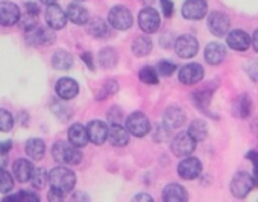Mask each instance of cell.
Wrapping results in <instances>:
<instances>
[{
    "label": "cell",
    "mask_w": 258,
    "mask_h": 202,
    "mask_svg": "<svg viewBox=\"0 0 258 202\" xmlns=\"http://www.w3.org/2000/svg\"><path fill=\"white\" fill-rule=\"evenodd\" d=\"M49 184L52 190H56L62 194L73 190L76 184V175L67 167H55L49 173Z\"/></svg>",
    "instance_id": "obj_1"
},
{
    "label": "cell",
    "mask_w": 258,
    "mask_h": 202,
    "mask_svg": "<svg viewBox=\"0 0 258 202\" xmlns=\"http://www.w3.org/2000/svg\"><path fill=\"white\" fill-rule=\"evenodd\" d=\"M52 155L53 158L61 163V164H69L75 166L79 164L82 160V154L78 146L72 145L70 142H56L52 148Z\"/></svg>",
    "instance_id": "obj_2"
},
{
    "label": "cell",
    "mask_w": 258,
    "mask_h": 202,
    "mask_svg": "<svg viewBox=\"0 0 258 202\" xmlns=\"http://www.w3.org/2000/svg\"><path fill=\"white\" fill-rule=\"evenodd\" d=\"M108 22L109 25L117 29V31H126L133 26L134 23V19H133V14L129 11L126 7H121V5H117L114 8H111L109 14H108Z\"/></svg>",
    "instance_id": "obj_3"
},
{
    "label": "cell",
    "mask_w": 258,
    "mask_h": 202,
    "mask_svg": "<svg viewBox=\"0 0 258 202\" xmlns=\"http://www.w3.org/2000/svg\"><path fill=\"white\" fill-rule=\"evenodd\" d=\"M253 178L247 173V172H238L234 175L232 181H231V193L238 197L243 199L249 194V191L253 187Z\"/></svg>",
    "instance_id": "obj_4"
},
{
    "label": "cell",
    "mask_w": 258,
    "mask_h": 202,
    "mask_svg": "<svg viewBox=\"0 0 258 202\" xmlns=\"http://www.w3.org/2000/svg\"><path fill=\"white\" fill-rule=\"evenodd\" d=\"M160 14L157 13V10L146 7L145 10L140 11L139 14V26L145 34H155L160 29Z\"/></svg>",
    "instance_id": "obj_5"
},
{
    "label": "cell",
    "mask_w": 258,
    "mask_h": 202,
    "mask_svg": "<svg viewBox=\"0 0 258 202\" xmlns=\"http://www.w3.org/2000/svg\"><path fill=\"white\" fill-rule=\"evenodd\" d=\"M195 148H196V140L193 139V136L190 132L178 134L172 140V145H170V149L176 157H187V155L193 154Z\"/></svg>",
    "instance_id": "obj_6"
},
{
    "label": "cell",
    "mask_w": 258,
    "mask_h": 202,
    "mask_svg": "<svg viewBox=\"0 0 258 202\" xmlns=\"http://www.w3.org/2000/svg\"><path fill=\"white\" fill-rule=\"evenodd\" d=\"M126 129L136 137H145L151 131V123L143 113L136 111L126 119Z\"/></svg>",
    "instance_id": "obj_7"
},
{
    "label": "cell",
    "mask_w": 258,
    "mask_h": 202,
    "mask_svg": "<svg viewBox=\"0 0 258 202\" xmlns=\"http://www.w3.org/2000/svg\"><path fill=\"white\" fill-rule=\"evenodd\" d=\"M229 17L223 13L214 11L208 16V29L216 37H225L229 32Z\"/></svg>",
    "instance_id": "obj_8"
},
{
    "label": "cell",
    "mask_w": 258,
    "mask_h": 202,
    "mask_svg": "<svg viewBox=\"0 0 258 202\" xmlns=\"http://www.w3.org/2000/svg\"><path fill=\"white\" fill-rule=\"evenodd\" d=\"M175 50H176V53H178L179 58L190 59V58H193L198 53L199 43H198V40L193 35H182V37H179L176 40Z\"/></svg>",
    "instance_id": "obj_9"
},
{
    "label": "cell",
    "mask_w": 258,
    "mask_h": 202,
    "mask_svg": "<svg viewBox=\"0 0 258 202\" xmlns=\"http://www.w3.org/2000/svg\"><path fill=\"white\" fill-rule=\"evenodd\" d=\"M55 34L46 28L37 26L31 31H26V41L31 46H50L55 41Z\"/></svg>",
    "instance_id": "obj_10"
},
{
    "label": "cell",
    "mask_w": 258,
    "mask_h": 202,
    "mask_svg": "<svg viewBox=\"0 0 258 202\" xmlns=\"http://www.w3.org/2000/svg\"><path fill=\"white\" fill-rule=\"evenodd\" d=\"M20 19V8L16 4L8 0L0 2V26H14Z\"/></svg>",
    "instance_id": "obj_11"
},
{
    "label": "cell",
    "mask_w": 258,
    "mask_h": 202,
    "mask_svg": "<svg viewBox=\"0 0 258 202\" xmlns=\"http://www.w3.org/2000/svg\"><path fill=\"white\" fill-rule=\"evenodd\" d=\"M208 5L205 0H185L182 5V16L187 20H201L205 17Z\"/></svg>",
    "instance_id": "obj_12"
},
{
    "label": "cell",
    "mask_w": 258,
    "mask_h": 202,
    "mask_svg": "<svg viewBox=\"0 0 258 202\" xmlns=\"http://www.w3.org/2000/svg\"><path fill=\"white\" fill-rule=\"evenodd\" d=\"M46 22L50 29L59 31L66 26L67 23V13L62 11V8L56 4L47 5L46 8Z\"/></svg>",
    "instance_id": "obj_13"
},
{
    "label": "cell",
    "mask_w": 258,
    "mask_h": 202,
    "mask_svg": "<svg viewBox=\"0 0 258 202\" xmlns=\"http://www.w3.org/2000/svg\"><path fill=\"white\" fill-rule=\"evenodd\" d=\"M202 172V164L198 158L195 157H187L184 158L179 166H178V173L181 178L187 179V181H193L196 179Z\"/></svg>",
    "instance_id": "obj_14"
},
{
    "label": "cell",
    "mask_w": 258,
    "mask_h": 202,
    "mask_svg": "<svg viewBox=\"0 0 258 202\" xmlns=\"http://www.w3.org/2000/svg\"><path fill=\"white\" fill-rule=\"evenodd\" d=\"M252 40L250 37L241 31V29H235V31H231L228 32L226 35V44L232 49V50H237V52H244L249 49Z\"/></svg>",
    "instance_id": "obj_15"
},
{
    "label": "cell",
    "mask_w": 258,
    "mask_h": 202,
    "mask_svg": "<svg viewBox=\"0 0 258 202\" xmlns=\"http://www.w3.org/2000/svg\"><path fill=\"white\" fill-rule=\"evenodd\" d=\"M204 78V69L201 64H187L179 70V81L185 85L198 84Z\"/></svg>",
    "instance_id": "obj_16"
},
{
    "label": "cell",
    "mask_w": 258,
    "mask_h": 202,
    "mask_svg": "<svg viewBox=\"0 0 258 202\" xmlns=\"http://www.w3.org/2000/svg\"><path fill=\"white\" fill-rule=\"evenodd\" d=\"M56 94L64 99V100H70L73 97H76V94L79 93V85L73 78H61L56 85H55Z\"/></svg>",
    "instance_id": "obj_17"
},
{
    "label": "cell",
    "mask_w": 258,
    "mask_h": 202,
    "mask_svg": "<svg viewBox=\"0 0 258 202\" xmlns=\"http://www.w3.org/2000/svg\"><path fill=\"white\" fill-rule=\"evenodd\" d=\"M87 132H88V137H90V142H93L94 145H103L105 140L108 139V134H109V129L108 126L100 122V120H93L87 125Z\"/></svg>",
    "instance_id": "obj_18"
},
{
    "label": "cell",
    "mask_w": 258,
    "mask_h": 202,
    "mask_svg": "<svg viewBox=\"0 0 258 202\" xmlns=\"http://www.w3.org/2000/svg\"><path fill=\"white\" fill-rule=\"evenodd\" d=\"M185 122V113L179 107H169L164 113V126L172 129L181 128Z\"/></svg>",
    "instance_id": "obj_19"
},
{
    "label": "cell",
    "mask_w": 258,
    "mask_h": 202,
    "mask_svg": "<svg viewBox=\"0 0 258 202\" xmlns=\"http://www.w3.org/2000/svg\"><path fill=\"white\" fill-rule=\"evenodd\" d=\"M226 58V49L220 43H210L205 47V61L210 65H219Z\"/></svg>",
    "instance_id": "obj_20"
},
{
    "label": "cell",
    "mask_w": 258,
    "mask_h": 202,
    "mask_svg": "<svg viewBox=\"0 0 258 202\" xmlns=\"http://www.w3.org/2000/svg\"><path fill=\"white\" fill-rule=\"evenodd\" d=\"M67 137H69V142L78 148H84L90 137H88V132H87V128H84L81 123H75L69 128V132H67Z\"/></svg>",
    "instance_id": "obj_21"
},
{
    "label": "cell",
    "mask_w": 258,
    "mask_h": 202,
    "mask_svg": "<svg viewBox=\"0 0 258 202\" xmlns=\"http://www.w3.org/2000/svg\"><path fill=\"white\" fill-rule=\"evenodd\" d=\"M163 199L166 202H182L188 199L187 190L179 184H169L163 190Z\"/></svg>",
    "instance_id": "obj_22"
},
{
    "label": "cell",
    "mask_w": 258,
    "mask_h": 202,
    "mask_svg": "<svg viewBox=\"0 0 258 202\" xmlns=\"http://www.w3.org/2000/svg\"><path fill=\"white\" fill-rule=\"evenodd\" d=\"M34 169L35 167L32 166V163L29 160H25V158L17 160L13 166V172L20 182H28L34 173Z\"/></svg>",
    "instance_id": "obj_23"
},
{
    "label": "cell",
    "mask_w": 258,
    "mask_h": 202,
    "mask_svg": "<svg viewBox=\"0 0 258 202\" xmlns=\"http://www.w3.org/2000/svg\"><path fill=\"white\" fill-rule=\"evenodd\" d=\"M211 97H213V90H210V88H201L191 94V100H193L195 107L202 113H208Z\"/></svg>",
    "instance_id": "obj_24"
},
{
    "label": "cell",
    "mask_w": 258,
    "mask_h": 202,
    "mask_svg": "<svg viewBox=\"0 0 258 202\" xmlns=\"http://www.w3.org/2000/svg\"><path fill=\"white\" fill-rule=\"evenodd\" d=\"M66 13H67V19L72 23H75V25H87L88 23V19H90L88 11L84 7L78 5V4L69 5V8H67Z\"/></svg>",
    "instance_id": "obj_25"
},
{
    "label": "cell",
    "mask_w": 258,
    "mask_h": 202,
    "mask_svg": "<svg viewBox=\"0 0 258 202\" xmlns=\"http://www.w3.org/2000/svg\"><path fill=\"white\" fill-rule=\"evenodd\" d=\"M129 131L124 129L121 125H111L108 140L112 146H126L129 143Z\"/></svg>",
    "instance_id": "obj_26"
},
{
    "label": "cell",
    "mask_w": 258,
    "mask_h": 202,
    "mask_svg": "<svg viewBox=\"0 0 258 202\" xmlns=\"http://www.w3.org/2000/svg\"><path fill=\"white\" fill-rule=\"evenodd\" d=\"M25 151H26V154H28L29 158H32L35 161H40L44 157L46 143L41 139H29L28 143H26V146H25Z\"/></svg>",
    "instance_id": "obj_27"
},
{
    "label": "cell",
    "mask_w": 258,
    "mask_h": 202,
    "mask_svg": "<svg viewBox=\"0 0 258 202\" xmlns=\"http://www.w3.org/2000/svg\"><path fill=\"white\" fill-rule=\"evenodd\" d=\"M87 31H88V34L93 35L94 38H105V37H108V32H109L106 22H103V20L99 19V17H94V19L88 20V23H87Z\"/></svg>",
    "instance_id": "obj_28"
},
{
    "label": "cell",
    "mask_w": 258,
    "mask_h": 202,
    "mask_svg": "<svg viewBox=\"0 0 258 202\" xmlns=\"http://www.w3.org/2000/svg\"><path fill=\"white\" fill-rule=\"evenodd\" d=\"M234 110V114L240 119H247L250 116V111H252V102H250V99L249 96L243 94L240 96L237 100H235V104L232 107Z\"/></svg>",
    "instance_id": "obj_29"
},
{
    "label": "cell",
    "mask_w": 258,
    "mask_h": 202,
    "mask_svg": "<svg viewBox=\"0 0 258 202\" xmlns=\"http://www.w3.org/2000/svg\"><path fill=\"white\" fill-rule=\"evenodd\" d=\"M52 65L56 70H69L73 65V56L66 50H56L52 58Z\"/></svg>",
    "instance_id": "obj_30"
},
{
    "label": "cell",
    "mask_w": 258,
    "mask_h": 202,
    "mask_svg": "<svg viewBox=\"0 0 258 202\" xmlns=\"http://www.w3.org/2000/svg\"><path fill=\"white\" fill-rule=\"evenodd\" d=\"M151 50H152V40L149 37L142 35V37L134 40V43H133V53L136 56H139V58L146 56V55L151 53Z\"/></svg>",
    "instance_id": "obj_31"
},
{
    "label": "cell",
    "mask_w": 258,
    "mask_h": 202,
    "mask_svg": "<svg viewBox=\"0 0 258 202\" xmlns=\"http://www.w3.org/2000/svg\"><path fill=\"white\" fill-rule=\"evenodd\" d=\"M117 61H118V55H117V52L114 49L106 47V49L100 50V53H99V64H100V67L112 69V67H115Z\"/></svg>",
    "instance_id": "obj_32"
},
{
    "label": "cell",
    "mask_w": 258,
    "mask_h": 202,
    "mask_svg": "<svg viewBox=\"0 0 258 202\" xmlns=\"http://www.w3.org/2000/svg\"><path fill=\"white\" fill-rule=\"evenodd\" d=\"M188 132L193 136V139L196 142H202L205 140L207 134H208V128H207V123L204 120H195L191 125H190V129Z\"/></svg>",
    "instance_id": "obj_33"
},
{
    "label": "cell",
    "mask_w": 258,
    "mask_h": 202,
    "mask_svg": "<svg viewBox=\"0 0 258 202\" xmlns=\"http://www.w3.org/2000/svg\"><path fill=\"white\" fill-rule=\"evenodd\" d=\"M31 182L35 188H44L49 182V173L41 167H35L31 176Z\"/></svg>",
    "instance_id": "obj_34"
},
{
    "label": "cell",
    "mask_w": 258,
    "mask_h": 202,
    "mask_svg": "<svg viewBox=\"0 0 258 202\" xmlns=\"http://www.w3.org/2000/svg\"><path fill=\"white\" fill-rule=\"evenodd\" d=\"M140 81L142 82H145V84H151V85H154V84H158V70L157 69H154V67H143L142 70H140Z\"/></svg>",
    "instance_id": "obj_35"
},
{
    "label": "cell",
    "mask_w": 258,
    "mask_h": 202,
    "mask_svg": "<svg viewBox=\"0 0 258 202\" xmlns=\"http://www.w3.org/2000/svg\"><path fill=\"white\" fill-rule=\"evenodd\" d=\"M14 187V179L10 172L0 169V193H10Z\"/></svg>",
    "instance_id": "obj_36"
},
{
    "label": "cell",
    "mask_w": 258,
    "mask_h": 202,
    "mask_svg": "<svg viewBox=\"0 0 258 202\" xmlns=\"http://www.w3.org/2000/svg\"><path fill=\"white\" fill-rule=\"evenodd\" d=\"M14 128V117L10 111L0 110V132H10Z\"/></svg>",
    "instance_id": "obj_37"
},
{
    "label": "cell",
    "mask_w": 258,
    "mask_h": 202,
    "mask_svg": "<svg viewBox=\"0 0 258 202\" xmlns=\"http://www.w3.org/2000/svg\"><path fill=\"white\" fill-rule=\"evenodd\" d=\"M118 91V84L112 79V81H106L103 88L97 93V100H103L106 99L108 96H112Z\"/></svg>",
    "instance_id": "obj_38"
},
{
    "label": "cell",
    "mask_w": 258,
    "mask_h": 202,
    "mask_svg": "<svg viewBox=\"0 0 258 202\" xmlns=\"http://www.w3.org/2000/svg\"><path fill=\"white\" fill-rule=\"evenodd\" d=\"M4 200H23V202H32V200H35V202H38L40 197L37 194L31 193V191H25L23 190V191H20L17 194H10V196L4 197Z\"/></svg>",
    "instance_id": "obj_39"
},
{
    "label": "cell",
    "mask_w": 258,
    "mask_h": 202,
    "mask_svg": "<svg viewBox=\"0 0 258 202\" xmlns=\"http://www.w3.org/2000/svg\"><path fill=\"white\" fill-rule=\"evenodd\" d=\"M20 25H22V28L25 31H31V29L37 28V16L31 14V13H26V16L20 19Z\"/></svg>",
    "instance_id": "obj_40"
},
{
    "label": "cell",
    "mask_w": 258,
    "mask_h": 202,
    "mask_svg": "<svg viewBox=\"0 0 258 202\" xmlns=\"http://www.w3.org/2000/svg\"><path fill=\"white\" fill-rule=\"evenodd\" d=\"M157 70H158V73H160L161 76H170V75H173V72L176 70V65H175L173 62H170V61H161V62H158V65H157Z\"/></svg>",
    "instance_id": "obj_41"
},
{
    "label": "cell",
    "mask_w": 258,
    "mask_h": 202,
    "mask_svg": "<svg viewBox=\"0 0 258 202\" xmlns=\"http://www.w3.org/2000/svg\"><path fill=\"white\" fill-rule=\"evenodd\" d=\"M108 120H109L111 125H120L121 120H123V111L118 107H112L108 111Z\"/></svg>",
    "instance_id": "obj_42"
},
{
    "label": "cell",
    "mask_w": 258,
    "mask_h": 202,
    "mask_svg": "<svg viewBox=\"0 0 258 202\" xmlns=\"http://www.w3.org/2000/svg\"><path fill=\"white\" fill-rule=\"evenodd\" d=\"M53 111H55V114H56V116H59V117H61V120H67V119L72 116V111H70L69 108H66L64 105H61V104L53 105Z\"/></svg>",
    "instance_id": "obj_43"
},
{
    "label": "cell",
    "mask_w": 258,
    "mask_h": 202,
    "mask_svg": "<svg viewBox=\"0 0 258 202\" xmlns=\"http://www.w3.org/2000/svg\"><path fill=\"white\" fill-rule=\"evenodd\" d=\"M160 4H161V8H163V14L166 17H172L173 16V2L172 0H160Z\"/></svg>",
    "instance_id": "obj_44"
},
{
    "label": "cell",
    "mask_w": 258,
    "mask_h": 202,
    "mask_svg": "<svg viewBox=\"0 0 258 202\" xmlns=\"http://www.w3.org/2000/svg\"><path fill=\"white\" fill-rule=\"evenodd\" d=\"M247 73H249V76H250L252 81L258 82V61H252L247 65Z\"/></svg>",
    "instance_id": "obj_45"
},
{
    "label": "cell",
    "mask_w": 258,
    "mask_h": 202,
    "mask_svg": "<svg viewBox=\"0 0 258 202\" xmlns=\"http://www.w3.org/2000/svg\"><path fill=\"white\" fill-rule=\"evenodd\" d=\"M25 8H26V13L35 14V16H38V13H40V8H38V5L35 2H26Z\"/></svg>",
    "instance_id": "obj_46"
},
{
    "label": "cell",
    "mask_w": 258,
    "mask_h": 202,
    "mask_svg": "<svg viewBox=\"0 0 258 202\" xmlns=\"http://www.w3.org/2000/svg\"><path fill=\"white\" fill-rule=\"evenodd\" d=\"M82 61L88 65V69L90 70H94V62H93V55L90 53V52H87V53H82Z\"/></svg>",
    "instance_id": "obj_47"
},
{
    "label": "cell",
    "mask_w": 258,
    "mask_h": 202,
    "mask_svg": "<svg viewBox=\"0 0 258 202\" xmlns=\"http://www.w3.org/2000/svg\"><path fill=\"white\" fill-rule=\"evenodd\" d=\"M246 157H247V160H250V161H252V164H253V170H258V152H255V151H249Z\"/></svg>",
    "instance_id": "obj_48"
},
{
    "label": "cell",
    "mask_w": 258,
    "mask_h": 202,
    "mask_svg": "<svg viewBox=\"0 0 258 202\" xmlns=\"http://www.w3.org/2000/svg\"><path fill=\"white\" fill-rule=\"evenodd\" d=\"M8 152L7 151H2L0 149V169H5L7 164H8Z\"/></svg>",
    "instance_id": "obj_49"
},
{
    "label": "cell",
    "mask_w": 258,
    "mask_h": 202,
    "mask_svg": "<svg viewBox=\"0 0 258 202\" xmlns=\"http://www.w3.org/2000/svg\"><path fill=\"white\" fill-rule=\"evenodd\" d=\"M64 199V194L56 191V190H50L49 191V200H62Z\"/></svg>",
    "instance_id": "obj_50"
},
{
    "label": "cell",
    "mask_w": 258,
    "mask_h": 202,
    "mask_svg": "<svg viewBox=\"0 0 258 202\" xmlns=\"http://www.w3.org/2000/svg\"><path fill=\"white\" fill-rule=\"evenodd\" d=\"M13 148V142L11 140H5V142H0V149H2V151H10Z\"/></svg>",
    "instance_id": "obj_51"
},
{
    "label": "cell",
    "mask_w": 258,
    "mask_h": 202,
    "mask_svg": "<svg viewBox=\"0 0 258 202\" xmlns=\"http://www.w3.org/2000/svg\"><path fill=\"white\" fill-rule=\"evenodd\" d=\"M252 46H253L255 52H258V29H255V32L252 35Z\"/></svg>",
    "instance_id": "obj_52"
},
{
    "label": "cell",
    "mask_w": 258,
    "mask_h": 202,
    "mask_svg": "<svg viewBox=\"0 0 258 202\" xmlns=\"http://www.w3.org/2000/svg\"><path fill=\"white\" fill-rule=\"evenodd\" d=\"M134 200H152V197L149 194H137L134 196Z\"/></svg>",
    "instance_id": "obj_53"
},
{
    "label": "cell",
    "mask_w": 258,
    "mask_h": 202,
    "mask_svg": "<svg viewBox=\"0 0 258 202\" xmlns=\"http://www.w3.org/2000/svg\"><path fill=\"white\" fill-rule=\"evenodd\" d=\"M253 184L258 187V170H255V173H253Z\"/></svg>",
    "instance_id": "obj_54"
},
{
    "label": "cell",
    "mask_w": 258,
    "mask_h": 202,
    "mask_svg": "<svg viewBox=\"0 0 258 202\" xmlns=\"http://www.w3.org/2000/svg\"><path fill=\"white\" fill-rule=\"evenodd\" d=\"M43 4H46V5H52V4H55L56 0H41Z\"/></svg>",
    "instance_id": "obj_55"
},
{
    "label": "cell",
    "mask_w": 258,
    "mask_h": 202,
    "mask_svg": "<svg viewBox=\"0 0 258 202\" xmlns=\"http://www.w3.org/2000/svg\"><path fill=\"white\" fill-rule=\"evenodd\" d=\"M140 2H142L143 5H151V4L154 2V0H140Z\"/></svg>",
    "instance_id": "obj_56"
},
{
    "label": "cell",
    "mask_w": 258,
    "mask_h": 202,
    "mask_svg": "<svg viewBox=\"0 0 258 202\" xmlns=\"http://www.w3.org/2000/svg\"><path fill=\"white\" fill-rule=\"evenodd\" d=\"M73 199H88V196H73Z\"/></svg>",
    "instance_id": "obj_57"
},
{
    "label": "cell",
    "mask_w": 258,
    "mask_h": 202,
    "mask_svg": "<svg viewBox=\"0 0 258 202\" xmlns=\"http://www.w3.org/2000/svg\"><path fill=\"white\" fill-rule=\"evenodd\" d=\"M75 2H84V0H75Z\"/></svg>",
    "instance_id": "obj_58"
}]
</instances>
